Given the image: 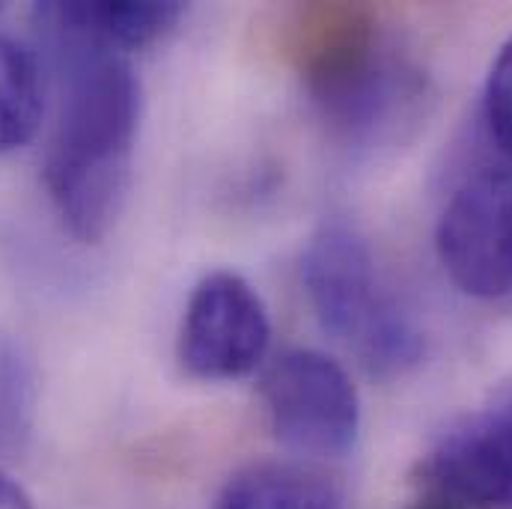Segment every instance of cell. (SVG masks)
<instances>
[{
    "label": "cell",
    "mask_w": 512,
    "mask_h": 509,
    "mask_svg": "<svg viewBox=\"0 0 512 509\" xmlns=\"http://www.w3.org/2000/svg\"><path fill=\"white\" fill-rule=\"evenodd\" d=\"M0 9H3V6H0Z\"/></svg>",
    "instance_id": "cell-13"
},
{
    "label": "cell",
    "mask_w": 512,
    "mask_h": 509,
    "mask_svg": "<svg viewBox=\"0 0 512 509\" xmlns=\"http://www.w3.org/2000/svg\"><path fill=\"white\" fill-rule=\"evenodd\" d=\"M259 393L274 438L301 456L340 459L361 432V396L343 364L316 349H289L271 361Z\"/></svg>",
    "instance_id": "cell-4"
},
{
    "label": "cell",
    "mask_w": 512,
    "mask_h": 509,
    "mask_svg": "<svg viewBox=\"0 0 512 509\" xmlns=\"http://www.w3.org/2000/svg\"><path fill=\"white\" fill-rule=\"evenodd\" d=\"M301 286L322 331L373 373H402L423 358V334L384 283L367 239L349 224L334 221L310 236Z\"/></svg>",
    "instance_id": "cell-3"
},
{
    "label": "cell",
    "mask_w": 512,
    "mask_h": 509,
    "mask_svg": "<svg viewBox=\"0 0 512 509\" xmlns=\"http://www.w3.org/2000/svg\"><path fill=\"white\" fill-rule=\"evenodd\" d=\"M447 277L474 298L512 295V164L471 176L435 230Z\"/></svg>",
    "instance_id": "cell-7"
},
{
    "label": "cell",
    "mask_w": 512,
    "mask_h": 509,
    "mask_svg": "<svg viewBox=\"0 0 512 509\" xmlns=\"http://www.w3.org/2000/svg\"><path fill=\"white\" fill-rule=\"evenodd\" d=\"M304 90L340 143L373 149L411 123L426 75L364 9H340L304 48Z\"/></svg>",
    "instance_id": "cell-2"
},
{
    "label": "cell",
    "mask_w": 512,
    "mask_h": 509,
    "mask_svg": "<svg viewBox=\"0 0 512 509\" xmlns=\"http://www.w3.org/2000/svg\"><path fill=\"white\" fill-rule=\"evenodd\" d=\"M215 509H340V495L310 468L254 462L224 483Z\"/></svg>",
    "instance_id": "cell-8"
},
{
    "label": "cell",
    "mask_w": 512,
    "mask_h": 509,
    "mask_svg": "<svg viewBox=\"0 0 512 509\" xmlns=\"http://www.w3.org/2000/svg\"><path fill=\"white\" fill-rule=\"evenodd\" d=\"M66 12L120 51L152 45L182 18V3H66Z\"/></svg>",
    "instance_id": "cell-10"
},
{
    "label": "cell",
    "mask_w": 512,
    "mask_h": 509,
    "mask_svg": "<svg viewBox=\"0 0 512 509\" xmlns=\"http://www.w3.org/2000/svg\"><path fill=\"white\" fill-rule=\"evenodd\" d=\"M483 114L495 146L512 164V36L498 48V57L492 60L483 93Z\"/></svg>",
    "instance_id": "cell-11"
},
{
    "label": "cell",
    "mask_w": 512,
    "mask_h": 509,
    "mask_svg": "<svg viewBox=\"0 0 512 509\" xmlns=\"http://www.w3.org/2000/svg\"><path fill=\"white\" fill-rule=\"evenodd\" d=\"M271 346V319L254 286L236 271L206 274L182 316L179 361L203 382L251 376Z\"/></svg>",
    "instance_id": "cell-6"
},
{
    "label": "cell",
    "mask_w": 512,
    "mask_h": 509,
    "mask_svg": "<svg viewBox=\"0 0 512 509\" xmlns=\"http://www.w3.org/2000/svg\"><path fill=\"white\" fill-rule=\"evenodd\" d=\"M0 509H33L27 492L6 474H0Z\"/></svg>",
    "instance_id": "cell-12"
},
{
    "label": "cell",
    "mask_w": 512,
    "mask_h": 509,
    "mask_svg": "<svg viewBox=\"0 0 512 509\" xmlns=\"http://www.w3.org/2000/svg\"><path fill=\"white\" fill-rule=\"evenodd\" d=\"M45 111V78L36 54L0 36V155L33 140Z\"/></svg>",
    "instance_id": "cell-9"
},
{
    "label": "cell",
    "mask_w": 512,
    "mask_h": 509,
    "mask_svg": "<svg viewBox=\"0 0 512 509\" xmlns=\"http://www.w3.org/2000/svg\"><path fill=\"white\" fill-rule=\"evenodd\" d=\"M423 495L459 509H512V382L498 384L420 459Z\"/></svg>",
    "instance_id": "cell-5"
},
{
    "label": "cell",
    "mask_w": 512,
    "mask_h": 509,
    "mask_svg": "<svg viewBox=\"0 0 512 509\" xmlns=\"http://www.w3.org/2000/svg\"><path fill=\"white\" fill-rule=\"evenodd\" d=\"M33 21L57 69V123L42 179L63 227L84 245L102 242L120 218L143 90L126 51L84 30L66 3H36Z\"/></svg>",
    "instance_id": "cell-1"
}]
</instances>
